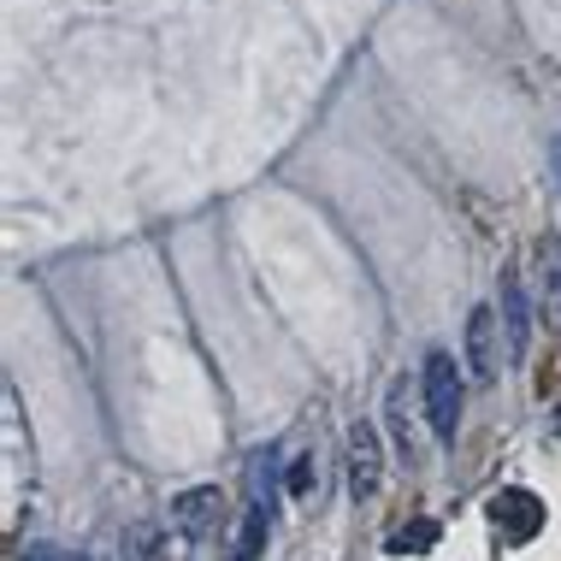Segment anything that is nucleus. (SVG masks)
<instances>
[{
	"label": "nucleus",
	"instance_id": "6",
	"mask_svg": "<svg viewBox=\"0 0 561 561\" xmlns=\"http://www.w3.org/2000/svg\"><path fill=\"white\" fill-rule=\"evenodd\" d=\"M526 290H520V278L514 272H503V331H508V355L520 360L526 355Z\"/></svg>",
	"mask_w": 561,
	"mask_h": 561
},
{
	"label": "nucleus",
	"instance_id": "11",
	"mask_svg": "<svg viewBox=\"0 0 561 561\" xmlns=\"http://www.w3.org/2000/svg\"><path fill=\"white\" fill-rule=\"evenodd\" d=\"M125 561H165V533H160V526H130Z\"/></svg>",
	"mask_w": 561,
	"mask_h": 561
},
{
	"label": "nucleus",
	"instance_id": "2",
	"mask_svg": "<svg viewBox=\"0 0 561 561\" xmlns=\"http://www.w3.org/2000/svg\"><path fill=\"white\" fill-rule=\"evenodd\" d=\"M491 520H496V533H503L508 543H533L538 533H543V503L533 491H496L491 496Z\"/></svg>",
	"mask_w": 561,
	"mask_h": 561
},
{
	"label": "nucleus",
	"instance_id": "7",
	"mask_svg": "<svg viewBox=\"0 0 561 561\" xmlns=\"http://www.w3.org/2000/svg\"><path fill=\"white\" fill-rule=\"evenodd\" d=\"M538 301H543V313H561V242L556 237H543L538 242Z\"/></svg>",
	"mask_w": 561,
	"mask_h": 561
},
{
	"label": "nucleus",
	"instance_id": "1",
	"mask_svg": "<svg viewBox=\"0 0 561 561\" xmlns=\"http://www.w3.org/2000/svg\"><path fill=\"white\" fill-rule=\"evenodd\" d=\"M426 420L437 437H455V426H461V373H455V355H444V348L426 355Z\"/></svg>",
	"mask_w": 561,
	"mask_h": 561
},
{
	"label": "nucleus",
	"instance_id": "13",
	"mask_svg": "<svg viewBox=\"0 0 561 561\" xmlns=\"http://www.w3.org/2000/svg\"><path fill=\"white\" fill-rule=\"evenodd\" d=\"M550 160H556V190H561V136L550 142Z\"/></svg>",
	"mask_w": 561,
	"mask_h": 561
},
{
	"label": "nucleus",
	"instance_id": "3",
	"mask_svg": "<svg viewBox=\"0 0 561 561\" xmlns=\"http://www.w3.org/2000/svg\"><path fill=\"white\" fill-rule=\"evenodd\" d=\"M496 313L491 308H473V320H467V367H473V378H496V367H503V348H496Z\"/></svg>",
	"mask_w": 561,
	"mask_h": 561
},
{
	"label": "nucleus",
	"instance_id": "12",
	"mask_svg": "<svg viewBox=\"0 0 561 561\" xmlns=\"http://www.w3.org/2000/svg\"><path fill=\"white\" fill-rule=\"evenodd\" d=\"M313 491H320V467H313V455H301L290 467V496H313Z\"/></svg>",
	"mask_w": 561,
	"mask_h": 561
},
{
	"label": "nucleus",
	"instance_id": "5",
	"mask_svg": "<svg viewBox=\"0 0 561 561\" xmlns=\"http://www.w3.org/2000/svg\"><path fill=\"white\" fill-rule=\"evenodd\" d=\"M348 491L355 496L378 491V432L373 426H348Z\"/></svg>",
	"mask_w": 561,
	"mask_h": 561
},
{
	"label": "nucleus",
	"instance_id": "9",
	"mask_svg": "<svg viewBox=\"0 0 561 561\" xmlns=\"http://www.w3.org/2000/svg\"><path fill=\"white\" fill-rule=\"evenodd\" d=\"M272 461H278L272 449L249 455V508H266V514H272Z\"/></svg>",
	"mask_w": 561,
	"mask_h": 561
},
{
	"label": "nucleus",
	"instance_id": "15",
	"mask_svg": "<svg viewBox=\"0 0 561 561\" xmlns=\"http://www.w3.org/2000/svg\"><path fill=\"white\" fill-rule=\"evenodd\" d=\"M556 437H561V408H556Z\"/></svg>",
	"mask_w": 561,
	"mask_h": 561
},
{
	"label": "nucleus",
	"instance_id": "4",
	"mask_svg": "<svg viewBox=\"0 0 561 561\" xmlns=\"http://www.w3.org/2000/svg\"><path fill=\"white\" fill-rule=\"evenodd\" d=\"M219 508H225L219 491H214V484H202V491H184V496L172 503V526H178L184 538H207V533L219 526Z\"/></svg>",
	"mask_w": 561,
	"mask_h": 561
},
{
	"label": "nucleus",
	"instance_id": "14",
	"mask_svg": "<svg viewBox=\"0 0 561 561\" xmlns=\"http://www.w3.org/2000/svg\"><path fill=\"white\" fill-rule=\"evenodd\" d=\"M30 561H54V550H30Z\"/></svg>",
	"mask_w": 561,
	"mask_h": 561
},
{
	"label": "nucleus",
	"instance_id": "10",
	"mask_svg": "<svg viewBox=\"0 0 561 561\" xmlns=\"http://www.w3.org/2000/svg\"><path fill=\"white\" fill-rule=\"evenodd\" d=\"M437 543V520H408L402 533H390V556H426Z\"/></svg>",
	"mask_w": 561,
	"mask_h": 561
},
{
	"label": "nucleus",
	"instance_id": "8",
	"mask_svg": "<svg viewBox=\"0 0 561 561\" xmlns=\"http://www.w3.org/2000/svg\"><path fill=\"white\" fill-rule=\"evenodd\" d=\"M266 533H272V514L266 508H242V533L231 543V561H254L261 543H266Z\"/></svg>",
	"mask_w": 561,
	"mask_h": 561
}]
</instances>
